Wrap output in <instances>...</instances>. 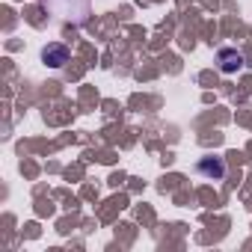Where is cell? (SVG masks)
Masks as SVG:
<instances>
[{"mask_svg":"<svg viewBox=\"0 0 252 252\" xmlns=\"http://www.w3.org/2000/svg\"><path fill=\"white\" fill-rule=\"evenodd\" d=\"M196 169H199V175H205L211 181H222L225 178V160L222 158H202L196 163Z\"/></svg>","mask_w":252,"mask_h":252,"instance_id":"1","label":"cell"},{"mask_svg":"<svg viewBox=\"0 0 252 252\" xmlns=\"http://www.w3.org/2000/svg\"><path fill=\"white\" fill-rule=\"evenodd\" d=\"M68 48L65 45H60V42H51L45 51H42V60H45V65H51V68H63L65 63H68Z\"/></svg>","mask_w":252,"mask_h":252,"instance_id":"2","label":"cell"},{"mask_svg":"<svg viewBox=\"0 0 252 252\" xmlns=\"http://www.w3.org/2000/svg\"><path fill=\"white\" fill-rule=\"evenodd\" d=\"M217 60H220V71H222V74H234V71L243 65V57H240L234 48H220Z\"/></svg>","mask_w":252,"mask_h":252,"instance_id":"3","label":"cell"}]
</instances>
